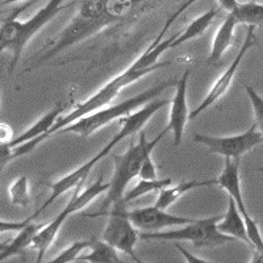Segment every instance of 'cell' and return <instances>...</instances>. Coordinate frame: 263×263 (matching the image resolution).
Returning a JSON list of instances; mask_svg holds the SVG:
<instances>
[{
  "mask_svg": "<svg viewBox=\"0 0 263 263\" xmlns=\"http://www.w3.org/2000/svg\"><path fill=\"white\" fill-rule=\"evenodd\" d=\"M2 144H8L11 141L13 140L12 138V128L8 126L7 124H2Z\"/></svg>",
  "mask_w": 263,
  "mask_h": 263,
  "instance_id": "f546056e",
  "label": "cell"
},
{
  "mask_svg": "<svg viewBox=\"0 0 263 263\" xmlns=\"http://www.w3.org/2000/svg\"><path fill=\"white\" fill-rule=\"evenodd\" d=\"M66 2L67 0H49L29 20L21 21L17 20V17L11 16L3 17L0 29V53L9 51L11 54L9 74H12L17 66L21 53L32 37L45 27L49 21L53 20L61 11L69 8L70 4H66Z\"/></svg>",
  "mask_w": 263,
  "mask_h": 263,
  "instance_id": "3957f363",
  "label": "cell"
},
{
  "mask_svg": "<svg viewBox=\"0 0 263 263\" xmlns=\"http://www.w3.org/2000/svg\"><path fill=\"white\" fill-rule=\"evenodd\" d=\"M255 44V28L254 27H248V33H246V37H245V41H243L242 46L239 49V51L237 53L236 58L232 61L230 66L222 72L216 82L213 83V86L211 87V90L208 91L205 98L203 99V102L200 104L197 105L195 108L194 111L190 112V120L195 119L196 116L204 112L206 108H210L211 105L215 104L217 100L222 98L225 93L229 91L230 86L233 83V79H234V75H236L237 70H238V66L242 61V58L245 57V54L250 50V48H253V45Z\"/></svg>",
  "mask_w": 263,
  "mask_h": 263,
  "instance_id": "7c38bea8",
  "label": "cell"
},
{
  "mask_svg": "<svg viewBox=\"0 0 263 263\" xmlns=\"http://www.w3.org/2000/svg\"><path fill=\"white\" fill-rule=\"evenodd\" d=\"M128 216L135 227L142 232H161L167 227H183L195 221V218L170 215L156 205L128 211Z\"/></svg>",
  "mask_w": 263,
  "mask_h": 263,
  "instance_id": "4fadbf2b",
  "label": "cell"
},
{
  "mask_svg": "<svg viewBox=\"0 0 263 263\" xmlns=\"http://www.w3.org/2000/svg\"><path fill=\"white\" fill-rule=\"evenodd\" d=\"M83 183L78 184L74 189V195L69 200V203L66 204L62 212L54 218L53 221L46 222V225L40 230L39 233L36 234L34 239H33L30 248L37 250V262H41L45 253L48 251L49 246L53 243V241L57 237L58 232H60L61 227L65 224V221L69 218L70 215L77 213L86 208L88 204L92 200H95L96 197L100 196L105 192L107 194L109 190V182H103V178H99L95 183L88 185L86 190L81 191Z\"/></svg>",
  "mask_w": 263,
  "mask_h": 263,
  "instance_id": "52a82bcc",
  "label": "cell"
},
{
  "mask_svg": "<svg viewBox=\"0 0 263 263\" xmlns=\"http://www.w3.org/2000/svg\"><path fill=\"white\" fill-rule=\"evenodd\" d=\"M220 218H221L220 216L200 218L183 225V228L179 229L168 230V232H141L140 238L146 241H173V242L185 241V242H191L196 249H213L234 241V237L221 233L217 229V221Z\"/></svg>",
  "mask_w": 263,
  "mask_h": 263,
  "instance_id": "8992f818",
  "label": "cell"
},
{
  "mask_svg": "<svg viewBox=\"0 0 263 263\" xmlns=\"http://www.w3.org/2000/svg\"><path fill=\"white\" fill-rule=\"evenodd\" d=\"M217 16V9H210V11H206L205 13L200 15L199 17L195 18L192 23H190L185 29L183 30L182 33L177 34L175 40L171 44V49L178 48V46L183 45L185 42L191 41V40L196 39L197 36H200L205 32V29L211 25V23L213 21V18Z\"/></svg>",
  "mask_w": 263,
  "mask_h": 263,
  "instance_id": "d6986e66",
  "label": "cell"
},
{
  "mask_svg": "<svg viewBox=\"0 0 263 263\" xmlns=\"http://www.w3.org/2000/svg\"><path fill=\"white\" fill-rule=\"evenodd\" d=\"M166 133H167V129L164 128L159 133L158 137H156L153 141H147L146 133L141 130L137 141H136V135L133 136L125 153L115 154V170L111 180H109V190L107 192V197L103 201V211H107L114 204L123 200L126 185L140 175L141 166L144 161L147 157L152 156L153 149L158 145V142Z\"/></svg>",
  "mask_w": 263,
  "mask_h": 263,
  "instance_id": "277c9868",
  "label": "cell"
},
{
  "mask_svg": "<svg viewBox=\"0 0 263 263\" xmlns=\"http://www.w3.org/2000/svg\"><path fill=\"white\" fill-rule=\"evenodd\" d=\"M217 229L221 233L232 236L237 239H242L243 242L246 243H250L248 230H246L245 218H243L242 213L239 212L236 201L230 196L229 201H228L227 212L217 221Z\"/></svg>",
  "mask_w": 263,
  "mask_h": 263,
  "instance_id": "9a60e30c",
  "label": "cell"
},
{
  "mask_svg": "<svg viewBox=\"0 0 263 263\" xmlns=\"http://www.w3.org/2000/svg\"><path fill=\"white\" fill-rule=\"evenodd\" d=\"M218 4H220V7H221L222 9H225L228 13H232L234 11V9L237 8V6L239 4L238 0H217Z\"/></svg>",
  "mask_w": 263,
  "mask_h": 263,
  "instance_id": "f1b7e54d",
  "label": "cell"
},
{
  "mask_svg": "<svg viewBox=\"0 0 263 263\" xmlns=\"http://www.w3.org/2000/svg\"><path fill=\"white\" fill-rule=\"evenodd\" d=\"M173 183L171 178H164V179H154V180H146L140 179V182L133 187L129 192L124 195L123 200L125 203H130L133 200H137L138 197L145 196L147 194H153V192H159L162 189L167 187Z\"/></svg>",
  "mask_w": 263,
  "mask_h": 263,
  "instance_id": "7402d4cb",
  "label": "cell"
},
{
  "mask_svg": "<svg viewBox=\"0 0 263 263\" xmlns=\"http://www.w3.org/2000/svg\"><path fill=\"white\" fill-rule=\"evenodd\" d=\"M251 262L263 263V251H257V253L254 254V257H253V259H251Z\"/></svg>",
  "mask_w": 263,
  "mask_h": 263,
  "instance_id": "4dcf8cb0",
  "label": "cell"
},
{
  "mask_svg": "<svg viewBox=\"0 0 263 263\" xmlns=\"http://www.w3.org/2000/svg\"><path fill=\"white\" fill-rule=\"evenodd\" d=\"M77 262L87 263H120L121 259L117 255V249L104 239H96L90 248L88 254L81 255Z\"/></svg>",
  "mask_w": 263,
  "mask_h": 263,
  "instance_id": "ffe728a7",
  "label": "cell"
},
{
  "mask_svg": "<svg viewBox=\"0 0 263 263\" xmlns=\"http://www.w3.org/2000/svg\"><path fill=\"white\" fill-rule=\"evenodd\" d=\"M140 179H146V180H154L158 179V174H157V167L156 163L153 161L152 156L147 157L144 161L142 166H141L140 175H138Z\"/></svg>",
  "mask_w": 263,
  "mask_h": 263,
  "instance_id": "484cf974",
  "label": "cell"
},
{
  "mask_svg": "<svg viewBox=\"0 0 263 263\" xmlns=\"http://www.w3.org/2000/svg\"><path fill=\"white\" fill-rule=\"evenodd\" d=\"M191 71L185 70L183 75L178 79L175 84V93L171 100L170 116H168V124L166 129L173 132L174 146H180L183 140V133L187 125V121L190 120V111L187 105V83Z\"/></svg>",
  "mask_w": 263,
  "mask_h": 263,
  "instance_id": "5bb4252c",
  "label": "cell"
},
{
  "mask_svg": "<svg viewBox=\"0 0 263 263\" xmlns=\"http://www.w3.org/2000/svg\"><path fill=\"white\" fill-rule=\"evenodd\" d=\"M230 15L234 16L238 24L259 28L263 25V4L257 3V0L239 3Z\"/></svg>",
  "mask_w": 263,
  "mask_h": 263,
  "instance_id": "44dd1931",
  "label": "cell"
},
{
  "mask_svg": "<svg viewBox=\"0 0 263 263\" xmlns=\"http://www.w3.org/2000/svg\"><path fill=\"white\" fill-rule=\"evenodd\" d=\"M21 2H30V0H2V6H8V4L21 3Z\"/></svg>",
  "mask_w": 263,
  "mask_h": 263,
  "instance_id": "1f68e13d",
  "label": "cell"
},
{
  "mask_svg": "<svg viewBox=\"0 0 263 263\" xmlns=\"http://www.w3.org/2000/svg\"><path fill=\"white\" fill-rule=\"evenodd\" d=\"M178 82V81H177ZM177 82L167 81L162 82L157 86L152 87L149 90H145L144 92L137 93L133 98H129L124 102L115 105H107L104 108H100L98 111L91 112L86 115L82 119L77 120L75 123L65 126L61 130L57 132V135H63V133H75L81 137H88L96 130H99L103 126L111 124L115 120H120L121 117H125L128 115L133 114L135 109H137L141 105L147 104L156 98H158L166 88L171 87L173 84H177Z\"/></svg>",
  "mask_w": 263,
  "mask_h": 263,
  "instance_id": "5b68a950",
  "label": "cell"
},
{
  "mask_svg": "<svg viewBox=\"0 0 263 263\" xmlns=\"http://www.w3.org/2000/svg\"><path fill=\"white\" fill-rule=\"evenodd\" d=\"M157 0H82L78 13L74 16L55 39L45 45L33 66L50 60L69 46L87 40L96 33L136 20L146 12Z\"/></svg>",
  "mask_w": 263,
  "mask_h": 263,
  "instance_id": "6da1fadb",
  "label": "cell"
},
{
  "mask_svg": "<svg viewBox=\"0 0 263 263\" xmlns=\"http://www.w3.org/2000/svg\"><path fill=\"white\" fill-rule=\"evenodd\" d=\"M8 196L11 204L15 206L28 208L30 204L29 196V182L27 175H21L8 187Z\"/></svg>",
  "mask_w": 263,
  "mask_h": 263,
  "instance_id": "603a6c76",
  "label": "cell"
},
{
  "mask_svg": "<svg viewBox=\"0 0 263 263\" xmlns=\"http://www.w3.org/2000/svg\"><path fill=\"white\" fill-rule=\"evenodd\" d=\"M46 222H29L25 228L17 232V236L13 239L4 242L0 245V260H6L7 258L13 257V255L21 254L27 248H30L33 239L36 237L42 228L45 227Z\"/></svg>",
  "mask_w": 263,
  "mask_h": 263,
  "instance_id": "2e32d148",
  "label": "cell"
},
{
  "mask_svg": "<svg viewBox=\"0 0 263 263\" xmlns=\"http://www.w3.org/2000/svg\"><path fill=\"white\" fill-rule=\"evenodd\" d=\"M194 140L204 145L213 154L222 156L224 158H241L249 150L263 142V135L258 129L257 124H253L242 135L229 136V137H215V136L197 135Z\"/></svg>",
  "mask_w": 263,
  "mask_h": 263,
  "instance_id": "8fae6325",
  "label": "cell"
},
{
  "mask_svg": "<svg viewBox=\"0 0 263 263\" xmlns=\"http://www.w3.org/2000/svg\"><path fill=\"white\" fill-rule=\"evenodd\" d=\"M217 184L220 189L229 194V196L236 201L239 212L242 213L250 245L254 246L257 251H263V237L260 234V230L258 228L257 221L248 212V208L243 201L241 179H239V158H225L224 168H222L220 177L217 178Z\"/></svg>",
  "mask_w": 263,
  "mask_h": 263,
  "instance_id": "9c48e42d",
  "label": "cell"
},
{
  "mask_svg": "<svg viewBox=\"0 0 263 263\" xmlns=\"http://www.w3.org/2000/svg\"><path fill=\"white\" fill-rule=\"evenodd\" d=\"M174 246L177 248V250L179 251V253H182L183 257L185 258V260H187V262H190V263H210V260L201 259V258H197V257H195V255H192L191 253H189V251L185 250L183 246H180L178 242H175V245Z\"/></svg>",
  "mask_w": 263,
  "mask_h": 263,
  "instance_id": "83f0119b",
  "label": "cell"
},
{
  "mask_svg": "<svg viewBox=\"0 0 263 263\" xmlns=\"http://www.w3.org/2000/svg\"><path fill=\"white\" fill-rule=\"evenodd\" d=\"M124 138H125V135H124L121 130H119L117 132V135L114 136V138L109 141V144L105 145V146L103 147V149L100 150L99 153H96L92 158L88 159L87 162H84L82 166L77 167L74 171L69 173L67 175H65V177L61 178V179H58L57 182L51 183V184H48L49 189H50V191H51L50 196L46 199V201L42 204V206L40 208L39 211H36V212L33 213L32 216H29V217H28V220H29V221H34V218L39 217V216L41 215V213L44 212V211H45L49 205H51L54 201L57 200L61 195L66 194V192L70 191V190H74L78 184L86 182V179L88 178V175H90V173H91V170L93 168V166H95V164L98 163L100 159L104 158L107 154H109V153H111V150L114 149L117 144H119L120 141H123Z\"/></svg>",
  "mask_w": 263,
  "mask_h": 263,
  "instance_id": "30bf717a",
  "label": "cell"
},
{
  "mask_svg": "<svg viewBox=\"0 0 263 263\" xmlns=\"http://www.w3.org/2000/svg\"><path fill=\"white\" fill-rule=\"evenodd\" d=\"M29 222H32V221H29V220H28V218H25L24 221H17V222H7V221H2V224H0V232H2V233H6V232H13V230H21L23 229V228H25L27 227L28 224H29Z\"/></svg>",
  "mask_w": 263,
  "mask_h": 263,
  "instance_id": "4316f807",
  "label": "cell"
},
{
  "mask_svg": "<svg viewBox=\"0 0 263 263\" xmlns=\"http://www.w3.org/2000/svg\"><path fill=\"white\" fill-rule=\"evenodd\" d=\"M237 25H238V23L234 18V16L228 13L227 18L222 21V24L218 27L217 32L215 33L208 63H216L221 60L225 51L233 44L234 29H236Z\"/></svg>",
  "mask_w": 263,
  "mask_h": 263,
  "instance_id": "e0dca14e",
  "label": "cell"
},
{
  "mask_svg": "<svg viewBox=\"0 0 263 263\" xmlns=\"http://www.w3.org/2000/svg\"><path fill=\"white\" fill-rule=\"evenodd\" d=\"M217 184V179H211V180H190V182H183L179 184L174 185H167L159 191L158 197H157V201L154 205L161 208V210H167L173 205L178 199L183 196L185 192L192 191L195 189H201V187H208V185Z\"/></svg>",
  "mask_w": 263,
  "mask_h": 263,
  "instance_id": "ac0fdd59",
  "label": "cell"
},
{
  "mask_svg": "<svg viewBox=\"0 0 263 263\" xmlns=\"http://www.w3.org/2000/svg\"><path fill=\"white\" fill-rule=\"evenodd\" d=\"M246 93L249 96V100L253 107V114H254L255 124H257L258 129L263 135V96H260L257 91L250 86H245Z\"/></svg>",
  "mask_w": 263,
  "mask_h": 263,
  "instance_id": "d4e9b609",
  "label": "cell"
},
{
  "mask_svg": "<svg viewBox=\"0 0 263 263\" xmlns=\"http://www.w3.org/2000/svg\"><path fill=\"white\" fill-rule=\"evenodd\" d=\"M125 201L121 200L119 203L114 204L111 210L103 211V212L91 213L86 215L88 217H99V216L107 215L108 221L105 225V229L103 232L102 238L111 243L115 249L119 251H123L124 254L129 255L135 262L141 263L142 260L138 258L136 253V245L140 238V233L137 232V228L132 222L128 216V211L125 208Z\"/></svg>",
  "mask_w": 263,
  "mask_h": 263,
  "instance_id": "ba28073f",
  "label": "cell"
},
{
  "mask_svg": "<svg viewBox=\"0 0 263 263\" xmlns=\"http://www.w3.org/2000/svg\"><path fill=\"white\" fill-rule=\"evenodd\" d=\"M195 2H196V0H187L185 3H183L182 6L170 16V18H167L166 24L163 25V28H162L159 34L157 36V39L147 46L146 50L141 54L140 57L132 63L129 67H126L123 72H120L119 75L114 77V78L108 82V83H105L98 92H95L92 96L86 99L84 102L75 105L69 114L61 116L60 119L55 121V124L51 126L50 130L45 135V140L48 137H50V136H55L58 130H61V129L65 128V126L70 125V124L75 123L77 120L82 119V117L86 116V115L98 111L100 108H104L107 107V105L111 104L112 100L119 95L120 91L123 90L124 87L135 83L136 81H140L142 77L150 74V72L154 71V70L163 69L166 66H170L171 61H159V57H161L164 51L171 49V44H173V41L175 40L177 34H174V36L167 37V39L164 40L162 39V37L164 36V33L167 32V29L170 28V25L173 24L174 21L177 20L178 16L182 12H184L185 9L189 8V6H191Z\"/></svg>",
  "mask_w": 263,
  "mask_h": 263,
  "instance_id": "7a4b0ae2",
  "label": "cell"
},
{
  "mask_svg": "<svg viewBox=\"0 0 263 263\" xmlns=\"http://www.w3.org/2000/svg\"><path fill=\"white\" fill-rule=\"evenodd\" d=\"M95 238L82 239V241H75L71 245H69L65 250H62L55 258L50 260V263H71L77 262L81 257V253L86 249H90L93 243Z\"/></svg>",
  "mask_w": 263,
  "mask_h": 263,
  "instance_id": "cb8c5ba5",
  "label": "cell"
}]
</instances>
